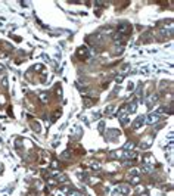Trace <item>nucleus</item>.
Masks as SVG:
<instances>
[{
	"label": "nucleus",
	"instance_id": "obj_1",
	"mask_svg": "<svg viewBox=\"0 0 174 196\" xmlns=\"http://www.w3.org/2000/svg\"><path fill=\"white\" fill-rule=\"evenodd\" d=\"M128 111H127V106H123L121 109H119V112H118V118H119V121L125 125V124H128Z\"/></svg>",
	"mask_w": 174,
	"mask_h": 196
},
{
	"label": "nucleus",
	"instance_id": "obj_2",
	"mask_svg": "<svg viewBox=\"0 0 174 196\" xmlns=\"http://www.w3.org/2000/svg\"><path fill=\"white\" fill-rule=\"evenodd\" d=\"M158 121H159V114H158V112L149 114V117H148V123L149 124H156Z\"/></svg>",
	"mask_w": 174,
	"mask_h": 196
},
{
	"label": "nucleus",
	"instance_id": "obj_3",
	"mask_svg": "<svg viewBox=\"0 0 174 196\" xmlns=\"http://www.w3.org/2000/svg\"><path fill=\"white\" fill-rule=\"evenodd\" d=\"M130 30H131V28H130L128 24H119V25H118V32H119V34H123V36H124V34H127Z\"/></svg>",
	"mask_w": 174,
	"mask_h": 196
},
{
	"label": "nucleus",
	"instance_id": "obj_4",
	"mask_svg": "<svg viewBox=\"0 0 174 196\" xmlns=\"http://www.w3.org/2000/svg\"><path fill=\"white\" fill-rule=\"evenodd\" d=\"M143 124H145V117H139V118L133 123V128H134V130H139Z\"/></svg>",
	"mask_w": 174,
	"mask_h": 196
},
{
	"label": "nucleus",
	"instance_id": "obj_5",
	"mask_svg": "<svg viewBox=\"0 0 174 196\" xmlns=\"http://www.w3.org/2000/svg\"><path fill=\"white\" fill-rule=\"evenodd\" d=\"M152 145V136H146L145 137V141L142 140V149H148V147H149V146Z\"/></svg>",
	"mask_w": 174,
	"mask_h": 196
},
{
	"label": "nucleus",
	"instance_id": "obj_6",
	"mask_svg": "<svg viewBox=\"0 0 174 196\" xmlns=\"http://www.w3.org/2000/svg\"><path fill=\"white\" fill-rule=\"evenodd\" d=\"M136 109H137V100H133L130 105L127 106L128 114H134V112H136Z\"/></svg>",
	"mask_w": 174,
	"mask_h": 196
},
{
	"label": "nucleus",
	"instance_id": "obj_7",
	"mask_svg": "<svg viewBox=\"0 0 174 196\" xmlns=\"http://www.w3.org/2000/svg\"><path fill=\"white\" fill-rule=\"evenodd\" d=\"M38 97L41 99L43 103H47V102H49V93H47V91H41L40 94H38Z\"/></svg>",
	"mask_w": 174,
	"mask_h": 196
},
{
	"label": "nucleus",
	"instance_id": "obj_8",
	"mask_svg": "<svg viewBox=\"0 0 174 196\" xmlns=\"http://www.w3.org/2000/svg\"><path fill=\"white\" fill-rule=\"evenodd\" d=\"M118 190L123 193V195H127L128 192H130V187H128V184H119Z\"/></svg>",
	"mask_w": 174,
	"mask_h": 196
},
{
	"label": "nucleus",
	"instance_id": "obj_9",
	"mask_svg": "<svg viewBox=\"0 0 174 196\" xmlns=\"http://www.w3.org/2000/svg\"><path fill=\"white\" fill-rule=\"evenodd\" d=\"M112 38H114V40L117 41V43H118V41H124V40H125V36L119 34V32H115L114 36H112Z\"/></svg>",
	"mask_w": 174,
	"mask_h": 196
},
{
	"label": "nucleus",
	"instance_id": "obj_10",
	"mask_svg": "<svg viewBox=\"0 0 174 196\" xmlns=\"http://www.w3.org/2000/svg\"><path fill=\"white\" fill-rule=\"evenodd\" d=\"M155 164V159H153V156H146V158H145V165H153Z\"/></svg>",
	"mask_w": 174,
	"mask_h": 196
},
{
	"label": "nucleus",
	"instance_id": "obj_11",
	"mask_svg": "<svg viewBox=\"0 0 174 196\" xmlns=\"http://www.w3.org/2000/svg\"><path fill=\"white\" fill-rule=\"evenodd\" d=\"M158 100V96H151V97H149V99H148V106H152L153 105V102H156Z\"/></svg>",
	"mask_w": 174,
	"mask_h": 196
},
{
	"label": "nucleus",
	"instance_id": "obj_12",
	"mask_svg": "<svg viewBox=\"0 0 174 196\" xmlns=\"http://www.w3.org/2000/svg\"><path fill=\"white\" fill-rule=\"evenodd\" d=\"M152 170H153V167H152V165H145V167L142 168V171H143V173H146V174H151Z\"/></svg>",
	"mask_w": 174,
	"mask_h": 196
},
{
	"label": "nucleus",
	"instance_id": "obj_13",
	"mask_svg": "<svg viewBox=\"0 0 174 196\" xmlns=\"http://www.w3.org/2000/svg\"><path fill=\"white\" fill-rule=\"evenodd\" d=\"M66 196H83V195L77 190H69L68 193H66Z\"/></svg>",
	"mask_w": 174,
	"mask_h": 196
},
{
	"label": "nucleus",
	"instance_id": "obj_14",
	"mask_svg": "<svg viewBox=\"0 0 174 196\" xmlns=\"http://www.w3.org/2000/svg\"><path fill=\"white\" fill-rule=\"evenodd\" d=\"M133 147H134V145H133V143H131V141H128L127 145L124 146V151H131Z\"/></svg>",
	"mask_w": 174,
	"mask_h": 196
},
{
	"label": "nucleus",
	"instance_id": "obj_15",
	"mask_svg": "<svg viewBox=\"0 0 174 196\" xmlns=\"http://www.w3.org/2000/svg\"><path fill=\"white\" fill-rule=\"evenodd\" d=\"M139 181H140V177H139V175H133V177H131V184H137Z\"/></svg>",
	"mask_w": 174,
	"mask_h": 196
},
{
	"label": "nucleus",
	"instance_id": "obj_16",
	"mask_svg": "<svg viewBox=\"0 0 174 196\" xmlns=\"http://www.w3.org/2000/svg\"><path fill=\"white\" fill-rule=\"evenodd\" d=\"M140 174V171H139L137 168H133V170H130V175H139Z\"/></svg>",
	"mask_w": 174,
	"mask_h": 196
},
{
	"label": "nucleus",
	"instance_id": "obj_17",
	"mask_svg": "<svg viewBox=\"0 0 174 196\" xmlns=\"http://www.w3.org/2000/svg\"><path fill=\"white\" fill-rule=\"evenodd\" d=\"M112 111H114V106L111 105V106H108V108L105 109V114H106V115H111V112H112Z\"/></svg>",
	"mask_w": 174,
	"mask_h": 196
},
{
	"label": "nucleus",
	"instance_id": "obj_18",
	"mask_svg": "<svg viewBox=\"0 0 174 196\" xmlns=\"http://www.w3.org/2000/svg\"><path fill=\"white\" fill-rule=\"evenodd\" d=\"M92 167H93V170H99V168H101V165H99V164H93Z\"/></svg>",
	"mask_w": 174,
	"mask_h": 196
},
{
	"label": "nucleus",
	"instance_id": "obj_19",
	"mask_svg": "<svg viewBox=\"0 0 174 196\" xmlns=\"http://www.w3.org/2000/svg\"><path fill=\"white\" fill-rule=\"evenodd\" d=\"M103 125H105L103 123H101V124H99V130H101V131H103Z\"/></svg>",
	"mask_w": 174,
	"mask_h": 196
},
{
	"label": "nucleus",
	"instance_id": "obj_20",
	"mask_svg": "<svg viewBox=\"0 0 174 196\" xmlns=\"http://www.w3.org/2000/svg\"><path fill=\"white\" fill-rule=\"evenodd\" d=\"M123 81V77H121V75H119V77H117V83H121Z\"/></svg>",
	"mask_w": 174,
	"mask_h": 196
},
{
	"label": "nucleus",
	"instance_id": "obj_21",
	"mask_svg": "<svg viewBox=\"0 0 174 196\" xmlns=\"http://www.w3.org/2000/svg\"><path fill=\"white\" fill-rule=\"evenodd\" d=\"M140 196H148V193H142V195H140Z\"/></svg>",
	"mask_w": 174,
	"mask_h": 196
}]
</instances>
